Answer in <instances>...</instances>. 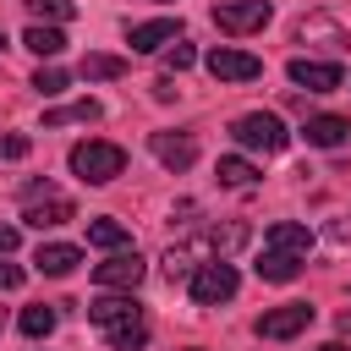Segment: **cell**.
I'll use <instances>...</instances> for the list:
<instances>
[{
	"label": "cell",
	"instance_id": "1",
	"mask_svg": "<svg viewBox=\"0 0 351 351\" xmlns=\"http://www.w3.org/2000/svg\"><path fill=\"white\" fill-rule=\"evenodd\" d=\"M88 318L104 329V340H110L115 351H143V340H148L143 307H137L132 296H99V302H88Z\"/></svg>",
	"mask_w": 351,
	"mask_h": 351
},
{
	"label": "cell",
	"instance_id": "2",
	"mask_svg": "<svg viewBox=\"0 0 351 351\" xmlns=\"http://www.w3.org/2000/svg\"><path fill=\"white\" fill-rule=\"evenodd\" d=\"M121 170H126V148H121V143L88 137V143H77V148H71V176H82L88 186H110Z\"/></svg>",
	"mask_w": 351,
	"mask_h": 351
},
{
	"label": "cell",
	"instance_id": "3",
	"mask_svg": "<svg viewBox=\"0 0 351 351\" xmlns=\"http://www.w3.org/2000/svg\"><path fill=\"white\" fill-rule=\"evenodd\" d=\"M22 219H27L33 230H49V225L77 219V203H71L60 186H49V181H27V186H22Z\"/></svg>",
	"mask_w": 351,
	"mask_h": 351
},
{
	"label": "cell",
	"instance_id": "4",
	"mask_svg": "<svg viewBox=\"0 0 351 351\" xmlns=\"http://www.w3.org/2000/svg\"><path fill=\"white\" fill-rule=\"evenodd\" d=\"M230 137H236L241 148H252V154H280V148L291 143V132H285V121H280L274 110L236 115V121H230Z\"/></svg>",
	"mask_w": 351,
	"mask_h": 351
},
{
	"label": "cell",
	"instance_id": "5",
	"mask_svg": "<svg viewBox=\"0 0 351 351\" xmlns=\"http://www.w3.org/2000/svg\"><path fill=\"white\" fill-rule=\"evenodd\" d=\"M236 285H241V274H236V263H225V258H208V263H197V269L186 274V291H192L197 307H219V302H230Z\"/></svg>",
	"mask_w": 351,
	"mask_h": 351
},
{
	"label": "cell",
	"instance_id": "6",
	"mask_svg": "<svg viewBox=\"0 0 351 351\" xmlns=\"http://www.w3.org/2000/svg\"><path fill=\"white\" fill-rule=\"evenodd\" d=\"M269 16H274V5H269V0H219V5H214V27H219V33H230V38L258 33Z\"/></svg>",
	"mask_w": 351,
	"mask_h": 351
},
{
	"label": "cell",
	"instance_id": "7",
	"mask_svg": "<svg viewBox=\"0 0 351 351\" xmlns=\"http://www.w3.org/2000/svg\"><path fill=\"white\" fill-rule=\"evenodd\" d=\"M143 274H148V263L137 258V247H121V252H110L104 263H93V285H99V291H137Z\"/></svg>",
	"mask_w": 351,
	"mask_h": 351
},
{
	"label": "cell",
	"instance_id": "8",
	"mask_svg": "<svg viewBox=\"0 0 351 351\" xmlns=\"http://www.w3.org/2000/svg\"><path fill=\"white\" fill-rule=\"evenodd\" d=\"M203 66H208L219 82H252V77H263V60H258L252 49H236V44H214Z\"/></svg>",
	"mask_w": 351,
	"mask_h": 351
},
{
	"label": "cell",
	"instance_id": "9",
	"mask_svg": "<svg viewBox=\"0 0 351 351\" xmlns=\"http://www.w3.org/2000/svg\"><path fill=\"white\" fill-rule=\"evenodd\" d=\"M307 324H313V307H307V302H285V307L258 313V324H252V329H258L263 340H291V335H302Z\"/></svg>",
	"mask_w": 351,
	"mask_h": 351
},
{
	"label": "cell",
	"instance_id": "10",
	"mask_svg": "<svg viewBox=\"0 0 351 351\" xmlns=\"http://www.w3.org/2000/svg\"><path fill=\"white\" fill-rule=\"evenodd\" d=\"M285 71H291V82L307 88V93H335V88H346V71H340L335 60H307V55H296Z\"/></svg>",
	"mask_w": 351,
	"mask_h": 351
},
{
	"label": "cell",
	"instance_id": "11",
	"mask_svg": "<svg viewBox=\"0 0 351 351\" xmlns=\"http://www.w3.org/2000/svg\"><path fill=\"white\" fill-rule=\"evenodd\" d=\"M148 148H154V159H159L165 170H176V176L197 165V137H192V132H154Z\"/></svg>",
	"mask_w": 351,
	"mask_h": 351
},
{
	"label": "cell",
	"instance_id": "12",
	"mask_svg": "<svg viewBox=\"0 0 351 351\" xmlns=\"http://www.w3.org/2000/svg\"><path fill=\"white\" fill-rule=\"evenodd\" d=\"M181 38V22H170V16H159V22H137V27H126V44L137 49V55H154V49H165V44H176Z\"/></svg>",
	"mask_w": 351,
	"mask_h": 351
},
{
	"label": "cell",
	"instance_id": "13",
	"mask_svg": "<svg viewBox=\"0 0 351 351\" xmlns=\"http://www.w3.org/2000/svg\"><path fill=\"white\" fill-rule=\"evenodd\" d=\"M302 263H307V258H296V252H274V247H263V258H258L252 269H258V280H269V285H291V280L302 274Z\"/></svg>",
	"mask_w": 351,
	"mask_h": 351
},
{
	"label": "cell",
	"instance_id": "14",
	"mask_svg": "<svg viewBox=\"0 0 351 351\" xmlns=\"http://www.w3.org/2000/svg\"><path fill=\"white\" fill-rule=\"evenodd\" d=\"M346 132H351L346 115H307V126H302V137H307L313 148H340Z\"/></svg>",
	"mask_w": 351,
	"mask_h": 351
},
{
	"label": "cell",
	"instance_id": "15",
	"mask_svg": "<svg viewBox=\"0 0 351 351\" xmlns=\"http://www.w3.org/2000/svg\"><path fill=\"white\" fill-rule=\"evenodd\" d=\"M263 247H274V252H296V258H307V247H313V230H307V225H296V219H280V225H269V236H263Z\"/></svg>",
	"mask_w": 351,
	"mask_h": 351
},
{
	"label": "cell",
	"instance_id": "16",
	"mask_svg": "<svg viewBox=\"0 0 351 351\" xmlns=\"http://www.w3.org/2000/svg\"><path fill=\"white\" fill-rule=\"evenodd\" d=\"M33 263H38V274H55V280H60V274H71V269L82 263V247H71V241H44Z\"/></svg>",
	"mask_w": 351,
	"mask_h": 351
},
{
	"label": "cell",
	"instance_id": "17",
	"mask_svg": "<svg viewBox=\"0 0 351 351\" xmlns=\"http://www.w3.org/2000/svg\"><path fill=\"white\" fill-rule=\"evenodd\" d=\"M22 44H27V49H33L38 60H55V55L66 49V33H60L55 22H33V27L22 33Z\"/></svg>",
	"mask_w": 351,
	"mask_h": 351
},
{
	"label": "cell",
	"instance_id": "18",
	"mask_svg": "<svg viewBox=\"0 0 351 351\" xmlns=\"http://www.w3.org/2000/svg\"><path fill=\"white\" fill-rule=\"evenodd\" d=\"M99 115H104V104H99V99H77V104L49 110V115H44V126H49V132H55V126H77V121L88 126V121H99Z\"/></svg>",
	"mask_w": 351,
	"mask_h": 351
},
{
	"label": "cell",
	"instance_id": "19",
	"mask_svg": "<svg viewBox=\"0 0 351 351\" xmlns=\"http://www.w3.org/2000/svg\"><path fill=\"white\" fill-rule=\"evenodd\" d=\"M296 38L307 44V38H324L329 49H346L351 38H346V27L340 22H329V16H307V22H296Z\"/></svg>",
	"mask_w": 351,
	"mask_h": 351
},
{
	"label": "cell",
	"instance_id": "20",
	"mask_svg": "<svg viewBox=\"0 0 351 351\" xmlns=\"http://www.w3.org/2000/svg\"><path fill=\"white\" fill-rule=\"evenodd\" d=\"M88 241L104 247V252H121V247H132V230H126L121 219H93V225H88Z\"/></svg>",
	"mask_w": 351,
	"mask_h": 351
},
{
	"label": "cell",
	"instance_id": "21",
	"mask_svg": "<svg viewBox=\"0 0 351 351\" xmlns=\"http://www.w3.org/2000/svg\"><path fill=\"white\" fill-rule=\"evenodd\" d=\"M214 176H219V186H252V181H258V165L241 159V154H225Z\"/></svg>",
	"mask_w": 351,
	"mask_h": 351
},
{
	"label": "cell",
	"instance_id": "22",
	"mask_svg": "<svg viewBox=\"0 0 351 351\" xmlns=\"http://www.w3.org/2000/svg\"><path fill=\"white\" fill-rule=\"evenodd\" d=\"M88 82H115L121 71H126V60L121 55H82V66H77Z\"/></svg>",
	"mask_w": 351,
	"mask_h": 351
},
{
	"label": "cell",
	"instance_id": "23",
	"mask_svg": "<svg viewBox=\"0 0 351 351\" xmlns=\"http://www.w3.org/2000/svg\"><path fill=\"white\" fill-rule=\"evenodd\" d=\"M16 324H22L27 340H49V335H55V307H44V302H38V307H22Z\"/></svg>",
	"mask_w": 351,
	"mask_h": 351
},
{
	"label": "cell",
	"instance_id": "24",
	"mask_svg": "<svg viewBox=\"0 0 351 351\" xmlns=\"http://www.w3.org/2000/svg\"><path fill=\"white\" fill-rule=\"evenodd\" d=\"M27 11H33V22H71L77 16L71 0H27Z\"/></svg>",
	"mask_w": 351,
	"mask_h": 351
},
{
	"label": "cell",
	"instance_id": "25",
	"mask_svg": "<svg viewBox=\"0 0 351 351\" xmlns=\"http://www.w3.org/2000/svg\"><path fill=\"white\" fill-rule=\"evenodd\" d=\"M66 82H71V77H66L60 66H38V71H33V88H38L44 99H55V93H66Z\"/></svg>",
	"mask_w": 351,
	"mask_h": 351
},
{
	"label": "cell",
	"instance_id": "26",
	"mask_svg": "<svg viewBox=\"0 0 351 351\" xmlns=\"http://www.w3.org/2000/svg\"><path fill=\"white\" fill-rule=\"evenodd\" d=\"M192 60H197V49H192V44H181V38H176V44H165V66H170V71H186Z\"/></svg>",
	"mask_w": 351,
	"mask_h": 351
},
{
	"label": "cell",
	"instance_id": "27",
	"mask_svg": "<svg viewBox=\"0 0 351 351\" xmlns=\"http://www.w3.org/2000/svg\"><path fill=\"white\" fill-rule=\"evenodd\" d=\"M27 148H33V143H27L22 132H11V137H0V159H22Z\"/></svg>",
	"mask_w": 351,
	"mask_h": 351
},
{
	"label": "cell",
	"instance_id": "28",
	"mask_svg": "<svg viewBox=\"0 0 351 351\" xmlns=\"http://www.w3.org/2000/svg\"><path fill=\"white\" fill-rule=\"evenodd\" d=\"M22 280H27V274H22V269H16V263H0V291H16V285H22Z\"/></svg>",
	"mask_w": 351,
	"mask_h": 351
},
{
	"label": "cell",
	"instance_id": "29",
	"mask_svg": "<svg viewBox=\"0 0 351 351\" xmlns=\"http://www.w3.org/2000/svg\"><path fill=\"white\" fill-rule=\"evenodd\" d=\"M16 241H22V230H16V225H0V258L16 252Z\"/></svg>",
	"mask_w": 351,
	"mask_h": 351
},
{
	"label": "cell",
	"instance_id": "30",
	"mask_svg": "<svg viewBox=\"0 0 351 351\" xmlns=\"http://www.w3.org/2000/svg\"><path fill=\"white\" fill-rule=\"evenodd\" d=\"M340 329H346V335H351V307H346V313H340Z\"/></svg>",
	"mask_w": 351,
	"mask_h": 351
},
{
	"label": "cell",
	"instance_id": "31",
	"mask_svg": "<svg viewBox=\"0 0 351 351\" xmlns=\"http://www.w3.org/2000/svg\"><path fill=\"white\" fill-rule=\"evenodd\" d=\"M318 351H346V346H340V340H329V346H318Z\"/></svg>",
	"mask_w": 351,
	"mask_h": 351
},
{
	"label": "cell",
	"instance_id": "32",
	"mask_svg": "<svg viewBox=\"0 0 351 351\" xmlns=\"http://www.w3.org/2000/svg\"><path fill=\"white\" fill-rule=\"evenodd\" d=\"M0 49H5V38H0Z\"/></svg>",
	"mask_w": 351,
	"mask_h": 351
}]
</instances>
